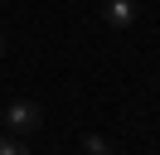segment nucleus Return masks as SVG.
Segmentation results:
<instances>
[{
    "label": "nucleus",
    "instance_id": "nucleus-4",
    "mask_svg": "<svg viewBox=\"0 0 160 155\" xmlns=\"http://www.w3.org/2000/svg\"><path fill=\"white\" fill-rule=\"evenodd\" d=\"M0 155H29V145H24V136H10V141H0Z\"/></svg>",
    "mask_w": 160,
    "mask_h": 155
},
{
    "label": "nucleus",
    "instance_id": "nucleus-2",
    "mask_svg": "<svg viewBox=\"0 0 160 155\" xmlns=\"http://www.w3.org/2000/svg\"><path fill=\"white\" fill-rule=\"evenodd\" d=\"M102 19H107L112 29H131V24H136V0H107Z\"/></svg>",
    "mask_w": 160,
    "mask_h": 155
},
{
    "label": "nucleus",
    "instance_id": "nucleus-1",
    "mask_svg": "<svg viewBox=\"0 0 160 155\" xmlns=\"http://www.w3.org/2000/svg\"><path fill=\"white\" fill-rule=\"evenodd\" d=\"M0 121L10 126L15 136H34L39 121H44V112H39V102H24V97H20V102H10V112L0 116Z\"/></svg>",
    "mask_w": 160,
    "mask_h": 155
},
{
    "label": "nucleus",
    "instance_id": "nucleus-3",
    "mask_svg": "<svg viewBox=\"0 0 160 155\" xmlns=\"http://www.w3.org/2000/svg\"><path fill=\"white\" fill-rule=\"evenodd\" d=\"M82 155H117L107 136H82Z\"/></svg>",
    "mask_w": 160,
    "mask_h": 155
},
{
    "label": "nucleus",
    "instance_id": "nucleus-5",
    "mask_svg": "<svg viewBox=\"0 0 160 155\" xmlns=\"http://www.w3.org/2000/svg\"><path fill=\"white\" fill-rule=\"evenodd\" d=\"M0 53H5V39H0Z\"/></svg>",
    "mask_w": 160,
    "mask_h": 155
}]
</instances>
